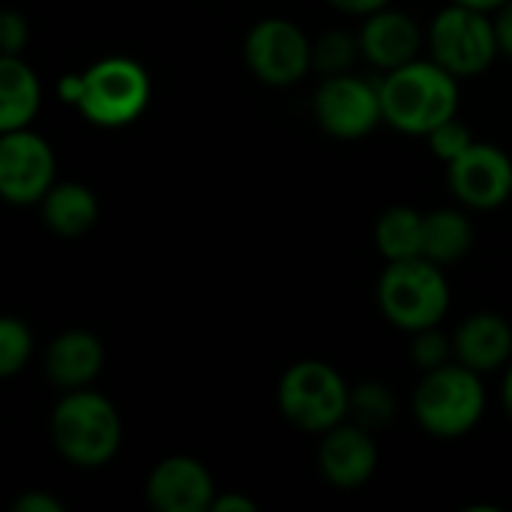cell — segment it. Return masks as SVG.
I'll use <instances>...</instances> for the list:
<instances>
[{"label":"cell","instance_id":"cell-1","mask_svg":"<svg viewBox=\"0 0 512 512\" xmlns=\"http://www.w3.org/2000/svg\"><path fill=\"white\" fill-rule=\"evenodd\" d=\"M150 72L123 54L102 57L84 72H69L57 81V96L75 105L84 120L102 129L135 123L150 105Z\"/></svg>","mask_w":512,"mask_h":512},{"label":"cell","instance_id":"cell-2","mask_svg":"<svg viewBox=\"0 0 512 512\" xmlns=\"http://www.w3.org/2000/svg\"><path fill=\"white\" fill-rule=\"evenodd\" d=\"M378 84L384 123L399 135L426 138L432 129L453 120L459 111V78L432 57H417L393 72H384Z\"/></svg>","mask_w":512,"mask_h":512},{"label":"cell","instance_id":"cell-3","mask_svg":"<svg viewBox=\"0 0 512 512\" xmlns=\"http://www.w3.org/2000/svg\"><path fill=\"white\" fill-rule=\"evenodd\" d=\"M48 432L60 459L81 471L105 468L123 444L120 411L111 399L90 387L66 390L51 411Z\"/></svg>","mask_w":512,"mask_h":512},{"label":"cell","instance_id":"cell-4","mask_svg":"<svg viewBox=\"0 0 512 512\" xmlns=\"http://www.w3.org/2000/svg\"><path fill=\"white\" fill-rule=\"evenodd\" d=\"M411 411L417 426L441 441H456L471 435L486 414V384L483 375L462 366L459 360L423 372Z\"/></svg>","mask_w":512,"mask_h":512},{"label":"cell","instance_id":"cell-5","mask_svg":"<svg viewBox=\"0 0 512 512\" xmlns=\"http://www.w3.org/2000/svg\"><path fill=\"white\" fill-rule=\"evenodd\" d=\"M381 315L402 333H420L438 327L450 312V282L441 273V264L429 258L387 261L378 288Z\"/></svg>","mask_w":512,"mask_h":512},{"label":"cell","instance_id":"cell-6","mask_svg":"<svg viewBox=\"0 0 512 512\" xmlns=\"http://www.w3.org/2000/svg\"><path fill=\"white\" fill-rule=\"evenodd\" d=\"M276 405L294 429L324 435L348 420L351 387L336 366L324 360H297L279 378Z\"/></svg>","mask_w":512,"mask_h":512},{"label":"cell","instance_id":"cell-7","mask_svg":"<svg viewBox=\"0 0 512 512\" xmlns=\"http://www.w3.org/2000/svg\"><path fill=\"white\" fill-rule=\"evenodd\" d=\"M426 45H429V57L441 63L447 72H453L456 78H474L486 72L501 54L492 12L459 6V3L444 6L432 18L426 30Z\"/></svg>","mask_w":512,"mask_h":512},{"label":"cell","instance_id":"cell-8","mask_svg":"<svg viewBox=\"0 0 512 512\" xmlns=\"http://www.w3.org/2000/svg\"><path fill=\"white\" fill-rule=\"evenodd\" d=\"M249 72L267 87H294L315 66V42L288 18H261L243 42Z\"/></svg>","mask_w":512,"mask_h":512},{"label":"cell","instance_id":"cell-9","mask_svg":"<svg viewBox=\"0 0 512 512\" xmlns=\"http://www.w3.org/2000/svg\"><path fill=\"white\" fill-rule=\"evenodd\" d=\"M312 111L318 126L336 141H360L378 129L384 120L381 84L360 78L354 72L324 75L315 90Z\"/></svg>","mask_w":512,"mask_h":512},{"label":"cell","instance_id":"cell-10","mask_svg":"<svg viewBox=\"0 0 512 512\" xmlns=\"http://www.w3.org/2000/svg\"><path fill=\"white\" fill-rule=\"evenodd\" d=\"M57 183V159L51 144L27 129L0 132V195L12 207L39 204Z\"/></svg>","mask_w":512,"mask_h":512},{"label":"cell","instance_id":"cell-11","mask_svg":"<svg viewBox=\"0 0 512 512\" xmlns=\"http://www.w3.org/2000/svg\"><path fill=\"white\" fill-rule=\"evenodd\" d=\"M447 186L453 198L480 213H492L512 198L510 153L489 141H474L459 159L447 165Z\"/></svg>","mask_w":512,"mask_h":512},{"label":"cell","instance_id":"cell-12","mask_svg":"<svg viewBox=\"0 0 512 512\" xmlns=\"http://www.w3.org/2000/svg\"><path fill=\"white\" fill-rule=\"evenodd\" d=\"M318 471L327 486L342 492L366 486L378 471V444L372 429L360 423H339L324 432L318 444Z\"/></svg>","mask_w":512,"mask_h":512},{"label":"cell","instance_id":"cell-13","mask_svg":"<svg viewBox=\"0 0 512 512\" xmlns=\"http://www.w3.org/2000/svg\"><path fill=\"white\" fill-rule=\"evenodd\" d=\"M144 495L159 512H207L219 492L204 462L192 456H168L147 474Z\"/></svg>","mask_w":512,"mask_h":512},{"label":"cell","instance_id":"cell-14","mask_svg":"<svg viewBox=\"0 0 512 512\" xmlns=\"http://www.w3.org/2000/svg\"><path fill=\"white\" fill-rule=\"evenodd\" d=\"M357 36H360L363 60H369L381 72H393V69L417 60L420 48H423L420 24L408 12L393 9V6H384V9L366 15Z\"/></svg>","mask_w":512,"mask_h":512},{"label":"cell","instance_id":"cell-15","mask_svg":"<svg viewBox=\"0 0 512 512\" xmlns=\"http://www.w3.org/2000/svg\"><path fill=\"white\" fill-rule=\"evenodd\" d=\"M456 360L480 375L507 369L512 360V327L498 312L468 315L453 336Z\"/></svg>","mask_w":512,"mask_h":512},{"label":"cell","instance_id":"cell-16","mask_svg":"<svg viewBox=\"0 0 512 512\" xmlns=\"http://www.w3.org/2000/svg\"><path fill=\"white\" fill-rule=\"evenodd\" d=\"M105 366V348L90 330H66L45 351V375L60 390L90 387Z\"/></svg>","mask_w":512,"mask_h":512},{"label":"cell","instance_id":"cell-17","mask_svg":"<svg viewBox=\"0 0 512 512\" xmlns=\"http://www.w3.org/2000/svg\"><path fill=\"white\" fill-rule=\"evenodd\" d=\"M42 87L27 60L21 54L0 57V132L27 129L39 111Z\"/></svg>","mask_w":512,"mask_h":512},{"label":"cell","instance_id":"cell-18","mask_svg":"<svg viewBox=\"0 0 512 512\" xmlns=\"http://www.w3.org/2000/svg\"><path fill=\"white\" fill-rule=\"evenodd\" d=\"M42 222L57 237H81L99 219V198L90 186L66 180L54 183L48 195L39 201Z\"/></svg>","mask_w":512,"mask_h":512},{"label":"cell","instance_id":"cell-19","mask_svg":"<svg viewBox=\"0 0 512 512\" xmlns=\"http://www.w3.org/2000/svg\"><path fill=\"white\" fill-rule=\"evenodd\" d=\"M474 222L459 207H441L426 213L423 222V258L447 267L462 261L474 249Z\"/></svg>","mask_w":512,"mask_h":512},{"label":"cell","instance_id":"cell-20","mask_svg":"<svg viewBox=\"0 0 512 512\" xmlns=\"http://www.w3.org/2000/svg\"><path fill=\"white\" fill-rule=\"evenodd\" d=\"M423 222L426 213L396 204L375 222V249L387 261H405L423 255Z\"/></svg>","mask_w":512,"mask_h":512},{"label":"cell","instance_id":"cell-21","mask_svg":"<svg viewBox=\"0 0 512 512\" xmlns=\"http://www.w3.org/2000/svg\"><path fill=\"white\" fill-rule=\"evenodd\" d=\"M399 405L390 387H384L381 381H363L357 387H351V417L366 426V429H378L393 423Z\"/></svg>","mask_w":512,"mask_h":512},{"label":"cell","instance_id":"cell-22","mask_svg":"<svg viewBox=\"0 0 512 512\" xmlns=\"http://www.w3.org/2000/svg\"><path fill=\"white\" fill-rule=\"evenodd\" d=\"M357 57H363L360 36H354L348 30H327L315 39V69L321 75L351 72Z\"/></svg>","mask_w":512,"mask_h":512},{"label":"cell","instance_id":"cell-23","mask_svg":"<svg viewBox=\"0 0 512 512\" xmlns=\"http://www.w3.org/2000/svg\"><path fill=\"white\" fill-rule=\"evenodd\" d=\"M33 354V333L24 318H0V375L15 378Z\"/></svg>","mask_w":512,"mask_h":512},{"label":"cell","instance_id":"cell-24","mask_svg":"<svg viewBox=\"0 0 512 512\" xmlns=\"http://www.w3.org/2000/svg\"><path fill=\"white\" fill-rule=\"evenodd\" d=\"M411 360L423 372L438 369V366H447V363L456 360L453 339H447L438 327L420 330V333H414V342H411Z\"/></svg>","mask_w":512,"mask_h":512},{"label":"cell","instance_id":"cell-25","mask_svg":"<svg viewBox=\"0 0 512 512\" xmlns=\"http://www.w3.org/2000/svg\"><path fill=\"white\" fill-rule=\"evenodd\" d=\"M426 141H429L432 153H435L444 165H450V162L459 159L477 138L471 135V129H468L459 117H453V120L441 123L438 129H432V132L426 135Z\"/></svg>","mask_w":512,"mask_h":512},{"label":"cell","instance_id":"cell-26","mask_svg":"<svg viewBox=\"0 0 512 512\" xmlns=\"http://www.w3.org/2000/svg\"><path fill=\"white\" fill-rule=\"evenodd\" d=\"M30 39V24L21 12L6 9L0 15V51L3 54H21Z\"/></svg>","mask_w":512,"mask_h":512},{"label":"cell","instance_id":"cell-27","mask_svg":"<svg viewBox=\"0 0 512 512\" xmlns=\"http://www.w3.org/2000/svg\"><path fill=\"white\" fill-rule=\"evenodd\" d=\"M12 510L15 512H63V504H60L54 495L33 489V492H24V495L12 504Z\"/></svg>","mask_w":512,"mask_h":512},{"label":"cell","instance_id":"cell-28","mask_svg":"<svg viewBox=\"0 0 512 512\" xmlns=\"http://www.w3.org/2000/svg\"><path fill=\"white\" fill-rule=\"evenodd\" d=\"M495 33H498V48H501V54L512 60V0H507V3L495 12Z\"/></svg>","mask_w":512,"mask_h":512},{"label":"cell","instance_id":"cell-29","mask_svg":"<svg viewBox=\"0 0 512 512\" xmlns=\"http://www.w3.org/2000/svg\"><path fill=\"white\" fill-rule=\"evenodd\" d=\"M258 510V504L252 501V498H246L243 492H219L216 495V501H213V507L210 512H255Z\"/></svg>","mask_w":512,"mask_h":512},{"label":"cell","instance_id":"cell-30","mask_svg":"<svg viewBox=\"0 0 512 512\" xmlns=\"http://www.w3.org/2000/svg\"><path fill=\"white\" fill-rule=\"evenodd\" d=\"M330 6H336L339 12H345V15H357V18H366V15H372V12H378V9H384V6H390V0H327Z\"/></svg>","mask_w":512,"mask_h":512},{"label":"cell","instance_id":"cell-31","mask_svg":"<svg viewBox=\"0 0 512 512\" xmlns=\"http://www.w3.org/2000/svg\"><path fill=\"white\" fill-rule=\"evenodd\" d=\"M501 402H504V411L512 420V360L510 366L504 369V384H501Z\"/></svg>","mask_w":512,"mask_h":512},{"label":"cell","instance_id":"cell-32","mask_svg":"<svg viewBox=\"0 0 512 512\" xmlns=\"http://www.w3.org/2000/svg\"><path fill=\"white\" fill-rule=\"evenodd\" d=\"M459 6H471V9H483V12H498L507 0H450Z\"/></svg>","mask_w":512,"mask_h":512}]
</instances>
